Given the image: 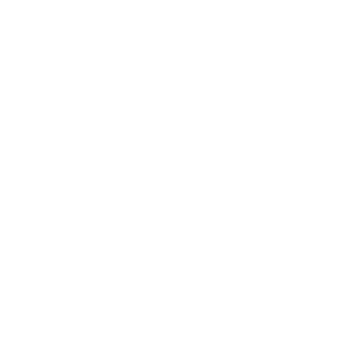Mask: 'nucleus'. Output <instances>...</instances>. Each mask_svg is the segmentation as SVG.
<instances>
[]
</instances>
